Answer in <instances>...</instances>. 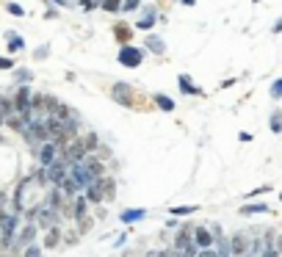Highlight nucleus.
Segmentation results:
<instances>
[{
    "label": "nucleus",
    "mask_w": 282,
    "mask_h": 257,
    "mask_svg": "<svg viewBox=\"0 0 282 257\" xmlns=\"http://www.w3.org/2000/svg\"><path fill=\"white\" fill-rule=\"evenodd\" d=\"M197 257H219V252H216V249H202Z\"/></svg>",
    "instance_id": "36"
},
{
    "label": "nucleus",
    "mask_w": 282,
    "mask_h": 257,
    "mask_svg": "<svg viewBox=\"0 0 282 257\" xmlns=\"http://www.w3.org/2000/svg\"><path fill=\"white\" fill-rule=\"evenodd\" d=\"M6 255H9V249H0V257H6Z\"/></svg>",
    "instance_id": "40"
},
{
    "label": "nucleus",
    "mask_w": 282,
    "mask_h": 257,
    "mask_svg": "<svg viewBox=\"0 0 282 257\" xmlns=\"http://www.w3.org/2000/svg\"><path fill=\"white\" fill-rule=\"evenodd\" d=\"M80 9H83V11H92V9H97V0H80Z\"/></svg>",
    "instance_id": "34"
},
{
    "label": "nucleus",
    "mask_w": 282,
    "mask_h": 257,
    "mask_svg": "<svg viewBox=\"0 0 282 257\" xmlns=\"http://www.w3.org/2000/svg\"><path fill=\"white\" fill-rule=\"evenodd\" d=\"M152 25H155V9L150 6V9L144 11V17L138 19V25H136V28H141V31H150Z\"/></svg>",
    "instance_id": "20"
},
{
    "label": "nucleus",
    "mask_w": 282,
    "mask_h": 257,
    "mask_svg": "<svg viewBox=\"0 0 282 257\" xmlns=\"http://www.w3.org/2000/svg\"><path fill=\"white\" fill-rule=\"evenodd\" d=\"M271 130H274V133H282V111L271 113Z\"/></svg>",
    "instance_id": "26"
},
{
    "label": "nucleus",
    "mask_w": 282,
    "mask_h": 257,
    "mask_svg": "<svg viewBox=\"0 0 282 257\" xmlns=\"http://www.w3.org/2000/svg\"><path fill=\"white\" fill-rule=\"evenodd\" d=\"M97 180H100V185H103L105 199H113V197H116V183H113L111 177H97Z\"/></svg>",
    "instance_id": "19"
},
{
    "label": "nucleus",
    "mask_w": 282,
    "mask_h": 257,
    "mask_svg": "<svg viewBox=\"0 0 282 257\" xmlns=\"http://www.w3.org/2000/svg\"><path fill=\"white\" fill-rule=\"evenodd\" d=\"M249 246H252V240H249L246 232L232 235V238H230V257H246L249 255Z\"/></svg>",
    "instance_id": "6"
},
{
    "label": "nucleus",
    "mask_w": 282,
    "mask_h": 257,
    "mask_svg": "<svg viewBox=\"0 0 282 257\" xmlns=\"http://www.w3.org/2000/svg\"><path fill=\"white\" fill-rule=\"evenodd\" d=\"M271 31H274V34H282V19H277V22H274Z\"/></svg>",
    "instance_id": "38"
},
{
    "label": "nucleus",
    "mask_w": 282,
    "mask_h": 257,
    "mask_svg": "<svg viewBox=\"0 0 282 257\" xmlns=\"http://www.w3.org/2000/svg\"><path fill=\"white\" fill-rule=\"evenodd\" d=\"M56 3H58V6H67V0H56Z\"/></svg>",
    "instance_id": "41"
},
{
    "label": "nucleus",
    "mask_w": 282,
    "mask_h": 257,
    "mask_svg": "<svg viewBox=\"0 0 282 257\" xmlns=\"http://www.w3.org/2000/svg\"><path fill=\"white\" fill-rule=\"evenodd\" d=\"M113 100L122 105H130L133 103V89H130L128 83H116L113 86Z\"/></svg>",
    "instance_id": "12"
},
{
    "label": "nucleus",
    "mask_w": 282,
    "mask_h": 257,
    "mask_svg": "<svg viewBox=\"0 0 282 257\" xmlns=\"http://www.w3.org/2000/svg\"><path fill=\"white\" fill-rule=\"evenodd\" d=\"M180 89H183V94H202V89L191 83V77L188 75H180Z\"/></svg>",
    "instance_id": "18"
},
{
    "label": "nucleus",
    "mask_w": 282,
    "mask_h": 257,
    "mask_svg": "<svg viewBox=\"0 0 282 257\" xmlns=\"http://www.w3.org/2000/svg\"><path fill=\"white\" fill-rule=\"evenodd\" d=\"M31 100H34L31 89H28V86H19L17 94H14V111L17 113H31Z\"/></svg>",
    "instance_id": "9"
},
{
    "label": "nucleus",
    "mask_w": 282,
    "mask_h": 257,
    "mask_svg": "<svg viewBox=\"0 0 282 257\" xmlns=\"http://www.w3.org/2000/svg\"><path fill=\"white\" fill-rule=\"evenodd\" d=\"M194 243H197L199 249H210L216 243V238L207 227H194Z\"/></svg>",
    "instance_id": "10"
},
{
    "label": "nucleus",
    "mask_w": 282,
    "mask_h": 257,
    "mask_svg": "<svg viewBox=\"0 0 282 257\" xmlns=\"http://www.w3.org/2000/svg\"><path fill=\"white\" fill-rule=\"evenodd\" d=\"M183 3H186V6H194V3H197V0H183Z\"/></svg>",
    "instance_id": "39"
},
{
    "label": "nucleus",
    "mask_w": 282,
    "mask_h": 257,
    "mask_svg": "<svg viewBox=\"0 0 282 257\" xmlns=\"http://www.w3.org/2000/svg\"><path fill=\"white\" fill-rule=\"evenodd\" d=\"M14 67V61L11 58H0V69H11Z\"/></svg>",
    "instance_id": "37"
},
{
    "label": "nucleus",
    "mask_w": 282,
    "mask_h": 257,
    "mask_svg": "<svg viewBox=\"0 0 282 257\" xmlns=\"http://www.w3.org/2000/svg\"><path fill=\"white\" fill-rule=\"evenodd\" d=\"M6 11H9V14H14V17H22V14H25V9H22V6H17V3H6Z\"/></svg>",
    "instance_id": "31"
},
{
    "label": "nucleus",
    "mask_w": 282,
    "mask_h": 257,
    "mask_svg": "<svg viewBox=\"0 0 282 257\" xmlns=\"http://www.w3.org/2000/svg\"><path fill=\"white\" fill-rule=\"evenodd\" d=\"M130 34H133V31H130L128 25H116V39H119V42H125V39H130Z\"/></svg>",
    "instance_id": "30"
},
{
    "label": "nucleus",
    "mask_w": 282,
    "mask_h": 257,
    "mask_svg": "<svg viewBox=\"0 0 282 257\" xmlns=\"http://www.w3.org/2000/svg\"><path fill=\"white\" fill-rule=\"evenodd\" d=\"M89 230H92V219H89V216H83V219H77V232H80V235H86Z\"/></svg>",
    "instance_id": "27"
},
{
    "label": "nucleus",
    "mask_w": 282,
    "mask_h": 257,
    "mask_svg": "<svg viewBox=\"0 0 282 257\" xmlns=\"http://www.w3.org/2000/svg\"><path fill=\"white\" fill-rule=\"evenodd\" d=\"M44 171H47V185H53V188H58L61 183H64V180L69 177V163L64 161V155H61L58 161L53 163V166H47Z\"/></svg>",
    "instance_id": "2"
},
{
    "label": "nucleus",
    "mask_w": 282,
    "mask_h": 257,
    "mask_svg": "<svg viewBox=\"0 0 282 257\" xmlns=\"http://www.w3.org/2000/svg\"><path fill=\"white\" fill-rule=\"evenodd\" d=\"M246 257H252V255H246Z\"/></svg>",
    "instance_id": "44"
},
{
    "label": "nucleus",
    "mask_w": 282,
    "mask_h": 257,
    "mask_svg": "<svg viewBox=\"0 0 282 257\" xmlns=\"http://www.w3.org/2000/svg\"><path fill=\"white\" fill-rule=\"evenodd\" d=\"M83 197L89 199V202H94V205H100V202H105V194H103V185H100V180H94L89 188L83 191Z\"/></svg>",
    "instance_id": "13"
},
{
    "label": "nucleus",
    "mask_w": 282,
    "mask_h": 257,
    "mask_svg": "<svg viewBox=\"0 0 282 257\" xmlns=\"http://www.w3.org/2000/svg\"><path fill=\"white\" fill-rule=\"evenodd\" d=\"M141 58H144V53L138 50V47H133V44H125V47L119 50V64L122 67H138Z\"/></svg>",
    "instance_id": "8"
},
{
    "label": "nucleus",
    "mask_w": 282,
    "mask_h": 257,
    "mask_svg": "<svg viewBox=\"0 0 282 257\" xmlns=\"http://www.w3.org/2000/svg\"><path fill=\"white\" fill-rule=\"evenodd\" d=\"M255 3H257V0H255Z\"/></svg>",
    "instance_id": "45"
},
{
    "label": "nucleus",
    "mask_w": 282,
    "mask_h": 257,
    "mask_svg": "<svg viewBox=\"0 0 282 257\" xmlns=\"http://www.w3.org/2000/svg\"><path fill=\"white\" fill-rule=\"evenodd\" d=\"M86 147H83V141H80V138H75V141H69L67 147H64V161L69 163V166H72V163H80L86 158Z\"/></svg>",
    "instance_id": "5"
},
{
    "label": "nucleus",
    "mask_w": 282,
    "mask_h": 257,
    "mask_svg": "<svg viewBox=\"0 0 282 257\" xmlns=\"http://www.w3.org/2000/svg\"><path fill=\"white\" fill-rule=\"evenodd\" d=\"M97 3H103V0H97Z\"/></svg>",
    "instance_id": "42"
},
{
    "label": "nucleus",
    "mask_w": 282,
    "mask_h": 257,
    "mask_svg": "<svg viewBox=\"0 0 282 257\" xmlns=\"http://www.w3.org/2000/svg\"><path fill=\"white\" fill-rule=\"evenodd\" d=\"M80 163H83L89 171H92L94 180H97V177H105V166H103V161H100V158H94V155H86Z\"/></svg>",
    "instance_id": "11"
},
{
    "label": "nucleus",
    "mask_w": 282,
    "mask_h": 257,
    "mask_svg": "<svg viewBox=\"0 0 282 257\" xmlns=\"http://www.w3.org/2000/svg\"><path fill=\"white\" fill-rule=\"evenodd\" d=\"M72 213H75V221L83 219V216H89V199H86L83 194H77V197L72 199Z\"/></svg>",
    "instance_id": "15"
},
{
    "label": "nucleus",
    "mask_w": 282,
    "mask_h": 257,
    "mask_svg": "<svg viewBox=\"0 0 282 257\" xmlns=\"http://www.w3.org/2000/svg\"><path fill=\"white\" fill-rule=\"evenodd\" d=\"M199 205H174L171 207V216H188V213H197Z\"/></svg>",
    "instance_id": "23"
},
{
    "label": "nucleus",
    "mask_w": 282,
    "mask_h": 257,
    "mask_svg": "<svg viewBox=\"0 0 282 257\" xmlns=\"http://www.w3.org/2000/svg\"><path fill=\"white\" fill-rule=\"evenodd\" d=\"M152 100H155V105H158L161 111H169V113L174 111V100H169V97H166V94H155Z\"/></svg>",
    "instance_id": "21"
},
{
    "label": "nucleus",
    "mask_w": 282,
    "mask_h": 257,
    "mask_svg": "<svg viewBox=\"0 0 282 257\" xmlns=\"http://www.w3.org/2000/svg\"><path fill=\"white\" fill-rule=\"evenodd\" d=\"M61 240H64V232H61V227H53V230H47V235H44L42 249H56Z\"/></svg>",
    "instance_id": "14"
},
{
    "label": "nucleus",
    "mask_w": 282,
    "mask_h": 257,
    "mask_svg": "<svg viewBox=\"0 0 282 257\" xmlns=\"http://www.w3.org/2000/svg\"><path fill=\"white\" fill-rule=\"evenodd\" d=\"M22 47H25V42H22L19 36L9 34V53H17V50H22Z\"/></svg>",
    "instance_id": "25"
},
{
    "label": "nucleus",
    "mask_w": 282,
    "mask_h": 257,
    "mask_svg": "<svg viewBox=\"0 0 282 257\" xmlns=\"http://www.w3.org/2000/svg\"><path fill=\"white\" fill-rule=\"evenodd\" d=\"M36 230H39V227H36L34 221L25 224V227L17 232V238H14V246H11V249H14V252H17V249H28L31 243H34V238H36Z\"/></svg>",
    "instance_id": "7"
},
{
    "label": "nucleus",
    "mask_w": 282,
    "mask_h": 257,
    "mask_svg": "<svg viewBox=\"0 0 282 257\" xmlns=\"http://www.w3.org/2000/svg\"><path fill=\"white\" fill-rule=\"evenodd\" d=\"M260 257H280V252H277L274 246H265V249H263V255H260Z\"/></svg>",
    "instance_id": "35"
},
{
    "label": "nucleus",
    "mask_w": 282,
    "mask_h": 257,
    "mask_svg": "<svg viewBox=\"0 0 282 257\" xmlns=\"http://www.w3.org/2000/svg\"><path fill=\"white\" fill-rule=\"evenodd\" d=\"M252 213H268V205H244L241 216H252Z\"/></svg>",
    "instance_id": "24"
},
{
    "label": "nucleus",
    "mask_w": 282,
    "mask_h": 257,
    "mask_svg": "<svg viewBox=\"0 0 282 257\" xmlns=\"http://www.w3.org/2000/svg\"><path fill=\"white\" fill-rule=\"evenodd\" d=\"M69 177L77 183V188H80V191H86V188H89V185L94 183L92 171L86 169L83 163H72V166H69Z\"/></svg>",
    "instance_id": "4"
},
{
    "label": "nucleus",
    "mask_w": 282,
    "mask_h": 257,
    "mask_svg": "<svg viewBox=\"0 0 282 257\" xmlns=\"http://www.w3.org/2000/svg\"><path fill=\"white\" fill-rule=\"evenodd\" d=\"M171 249H177V252H183L186 257H197L202 249L194 243V227L191 224H180V230L174 232V246Z\"/></svg>",
    "instance_id": "1"
},
{
    "label": "nucleus",
    "mask_w": 282,
    "mask_h": 257,
    "mask_svg": "<svg viewBox=\"0 0 282 257\" xmlns=\"http://www.w3.org/2000/svg\"><path fill=\"white\" fill-rule=\"evenodd\" d=\"M100 6H103L105 11H119L122 9V0H103Z\"/></svg>",
    "instance_id": "29"
},
{
    "label": "nucleus",
    "mask_w": 282,
    "mask_h": 257,
    "mask_svg": "<svg viewBox=\"0 0 282 257\" xmlns=\"http://www.w3.org/2000/svg\"><path fill=\"white\" fill-rule=\"evenodd\" d=\"M80 141H83V147H86V152H92V149H100V138L94 136V133H86V136L80 138Z\"/></svg>",
    "instance_id": "22"
},
{
    "label": "nucleus",
    "mask_w": 282,
    "mask_h": 257,
    "mask_svg": "<svg viewBox=\"0 0 282 257\" xmlns=\"http://www.w3.org/2000/svg\"><path fill=\"white\" fill-rule=\"evenodd\" d=\"M280 199H282V194H280Z\"/></svg>",
    "instance_id": "43"
},
{
    "label": "nucleus",
    "mask_w": 282,
    "mask_h": 257,
    "mask_svg": "<svg viewBox=\"0 0 282 257\" xmlns=\"http://www.w3.org/2000/svg\"><path fill=\"white\" fill-rule=\"evenodd\" d=\"M119 219H122V224H136V221H141V219H147V210H141V207H136V210H122Z\"/></svg>",
    "instance_id": "16"
},
{
    "label": "nucleus",
    "mask_w": 282,
    "mask_h": 257,
    "mask_svg": "<svg viewBox=\"0 0 282 257\" xmlns=\"http://www.w3.org/2000/svg\"><path fill=\"white\" fill-rule=\"evenodd\" d=\"M36 155H39V163H42V169H47V166H53V163L58 161L61 155V147L56 144V141H44L39 149H36Z\"/></svg>",
    "instance_id": "3"
},
{
    "label": "nucleus",
    "mask_w": 282,
    "mask_h": 257,
    "mask_svg": "<svg viewBox=\"0 0 282 257\" xmlns=\"http://www.w3.org/2000/svg\"><path fill=\"white\" fill-rule=\"evenodd\" d=\"M280 257H282V255H280Z\"/></svg>",
    "instance_id": "46"
},
{
    "label": "nucleus",
    "mask_w": 282,
    "mask_h": 257,
    "mask_svg": "<svg viewBox=\"0 0 282 257\" xmlns=\"http://www.w3.org/2000/svg\"><path fill=\"white\" fill-rule=\"evenodd\" d=\"M122 9H125V11H136L138 9V0H122Z\"/></svg>",
    "instance_id": "33"
},
{
    "label": "nucleus",
    "mask_w": 282,
    "mask_h": 257,
    "mask_svg": "<svg viewBox=\"0 0 282 257\" xmlns=\"http://www.w3.org/2000/svg\"><path fill=\"white\" fill-rule=\"evenodd\" d=\"M22 257H42V246H39V243H31V246L22 252Z\"/></svg>",
    "instance_id": "28"
},
{
    "label": "nucleus",
    "mask_w": 282,
    "mask_h": 257,
    "mask_svg": "<svg viewBox=\"0 0 282 257\" xmlns=\"http://www.w3.org/2000/svg\"><path fill=\"white\" fill-rule=\"evenodd\" d=\"M271 97H274V100H280V97H282V77L271 83Z\"/></svg>",
    "instance_id": "32"
},
{
    "label": "nucleus",
    "mask_w": 282,
    "mask_h": 257,
    "mask_svg": "<svg viewBox=\"0 0 282 257\" xmlns=\"http://www.w3.org/2000/svg\"><path fill=\"white\" fill-rule=\"evenodd\" d=\"M147 47H150L155 55H163V53H166V44H163V39H161V36H155V34L147 36Z\"/></svg>",
    "instance_id": "17"
}]
</instances>
